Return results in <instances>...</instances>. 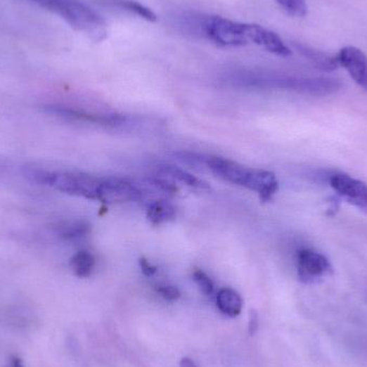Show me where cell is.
<instances>
[{"instance_id":"obj_24","label":"cell","mask_w":367,"mask_h":367,"mask_svg":"<svg viewBox=\"0 0 367 367\" xmlns=\"http://www.w3.org/2000/svg\"><path fill=\"white\" fill-rule=\"evenodd\" d=\"M8 367H25V365L23 364V361L20 360L18 356H12L11 358H10Z\"/></svg>"},{"instance_id":"obj_15","label":"cell","mask_w":367,"mask_h":367,"mask_svg":"<svg viewBox=\"0 0 367 367\" xmlns=\"http://www.w3.org/2000/svg\"><path fill=\"white\" fill-rule=\"evenodd\" d=\"M55 232L59 238L66 240H79L91 232V224L84 220L59 222L55 227Z\"/></svg>"},{"instance_id":"obj_5","label":"cell","mask_w":367,"mask_h":367,"mask_svg":"<svg viewBox=\"0 0 367 367\" xmlns=\"http://www.w3.org/2000/svg\"><path fill=\"white\" fill-rule=\"evenodd\" d=\"M202 37L219 48L250 46L248 23H240L219 15H205L195 20Z\"/></svg>"},{"instance_id":"obj_1","label":"cell","mask_w":367,"mask_h":367,"mask_svg":"<svg viewBox=\"0 0 367 367\" xmlns=\"http://www.w3.org/2000/svg\"><path fill=\"white\" fill-rule=\"evenodd\" d=\"M231 81L236 86L279 89L313 96L331 95L342 87V83L332 77H297L256 71H240L231 75Z\"/></svg>"},{"instance_id":"obj_3","label":"cell","mask_w":367,"mask_h":367,"mask_svg":"<svg viewBox=\"0 0 367 367\" xmlns=\"http://www.w3.org/2000/svg\"><path fill=\"white\" fill-rule=\"evenodd\" d=\"M24 176L32 183L52 187L60 193L97 201L98 187L101 177L71 171H53L37 166L23 168Z\"/></svg>"},{"instance_id":"obj_22","label":"cell","mask_w":367,"mask_h":367,"mask_svg":"<svg viewBox=\"0 0 367 367\" xmlns=\"http://www.w3.org/2000/svg\"><path fill=\"white\" fill-rule=\"evenodd\" d=\"M139 265H140V269L143 274L146 275V276H154L157 271H158V268L153 265L152 263L146 258H141L140 260H139Z\"/></svg>"},{"instance_id":"obj_7","label":"cell","mask_w":367,"mask_h":367,"mask_svg":"<svg viewBox=\"0 0 367 367\" xmlns=\"http://www.w3.org/2000/svg\"><path fill=\"white\" fill-rule=\"evenodd\" d=\"M329 183L338 199L367 215V185L364 181L345 173H335L330 176Z\"/></svg>"},{"instance_id":"obj_13","label":"cell","mask_w":367,"mask_h":367,"mask_svg":"<svg viewBox=\"0 0 367 367\" xmlns=\"http://www.w3.org/2000/svg\"><path fill=\"white\" fill-rule=\"evenodd\" d=\"M175 216H176L175 207L167 200H154L148 203L146 217H148V221L154 226H160V224L172 221L175 219Z\"/></svg>"},{"instance_id":"obj_23","label":"cell","mask_w":367,"mask_h":367,"mask_svg":"<svg viewBox=\"0 0 367 367\" xmlns=\"http://www.w3.org/2000/svg\"><path fill=\"white\" fill-rule=\"evenodd\" d=\"M258 315H257L256 311H250V335H254L256 333L257 329H258Z\"/></svg>"},{"instance_id":"obj_21","label":"cell","mask_w":367,"mask_h":367,"mask_svg":"<svg viewBox=\"0 0 367 367\" xmlns=\"http://www.w3.org/2000/svg\"><path fill=\"white\" fill-rule=\"evenodd\" d=\"M156 291L166 301L175 302L181 297V291L175 285H159L156 287Z\"/></svg>"},{"instance_id":"obj_26","label":"cell","mask_w":367,"mask_h":367,"mask_svg":"<svg viewBox=\"0 0 367 367\" xmlns=\"http://www.w3.org/2000/svg\"><path fill=\"white\" fill-rule=\"evenodd\" d=\"M34 1H41V0H34Z\"/></svg>"},{"instance_id":"obj_8","label":"cell","mask_w":367,"mask_h":367,"mask_svg":"<svg viewBox=\"0 0 367 367\" xmlns=\"http://www.w3.org/2000/svg\"><path fill=\"white\" fill-rule=\"evenodd\" d=\"M297 270L300 281L304 283H318L333 273L329 259L309 248H302L297 252Z\"/></svg>"},{"instance_id":"obj_9","label":"cell","mask_w":367,"mask_h":367,"mask_svg":"<svg viewBox=\"0 0 367 367\" xmlns=\"http://www.w3.org/2000/svg\"><path fill=\"white\" fill-rule=\"evenodd\" d=\"M337 57L338 65L342 67L356 84L367 93V56L356 46L340 49Z\"/></svg>"},{"instance_id":"obj_18","label":"cell","mask_w":367,"mask_h":367,"mask_svg":"<svg viewBox=\"0 0 367 367\" xmlns=\"http://www.w3.org/2000/svg\"><path fill=\"white\" fill-rule=\"evenodd\" d=\"M285 13L292 18H305L309 13L306 0H273Z\"/></svg>"},{"instance_id":"obj_6","label":"cell","mask_w":367,"mask_h":367,"mask_svg":"<svg viewBox=\"0 0 367 367\" xmlns=\"http://www.w3.org/2000/svg\"><path fill=\"white\" fill-rule=\"evenodd\" d=\"M146 195L139 181L136 183L120 177H101L97 201L105 204L129 203L143 201Z\"/></svg>"},{"instance_id":"obj_12","label":"cell","mask_w":367,"mask_h":367,"mask_svg":"<svg viewBox=\"0 0 367 367\" xmlns=\"http://www.w3.org/2000/svg\"><path fill=\"white\" fill-rule=\"evenodd\" d=\"M295 46L302 56L311 61V64L320 70L331 72V71L336 70L340 67L336 55L334 56V55L328 54V53L322 52L317 49L305 46V44H295Z\"/></svg>"},{"instance_id":"obj_11","label":"cell","mask_w":367,"mask_h":367,"mask_svg":"<svg viewBox=\"0 0 367 367\" xmlns=\"http://www.w3.org/2000/svg\"><path fill=\"white\" fill-rule=\"evenodd\" d=\"M157 174H160L165 179H170L174 183H181L189 188L197 189V191H211V186L207 181L200 179L191 173L187 172L184 169L172 165H159L156 167Z\"/></svg>"},{"instance_id":"obj_10","label":"cell","mask_w":367,"mask_h":367,"mask_svg":"<svg viewBox=\"0 0 367 367\" xmlns=\"http://www.w3.org/2000/svg\"><path fill=\"white\" fill-rule=\"evenodd\" d=\"M248 40L250 44L260 46L277 56L289 57L292 55V50L276 32L258 24H248Z\"/></svg>"},{"instance_id":"obj_4","label":"cell","mask_w":367,"mask_h":367,"mask_svg":"<svg viewBox=\"0 0 367 367\" xmlns=\"http://www.w3.org/2000/svg\"><path fill=\"white\" fill-rule=\"evenodd\" d=\"M40 4L91 40L101 42L108 38L109 30L105 18L79 0H41Z\"/></svg>"},{"instance_id":"obj_19","label":"cell","mask_w":367,"mask_h":367,"mask_svg":"<svg viewBox=\"0 0 367 367\" xmlns=\"http://www.w3.org/2000/svg\"><path fill=\"white\" fill-rule=\"evenodd\" d=\"M173 156L179 162L188 165V166L193 167V168L207 167V157L200 156V155L193 154V153L175 152L173 153Z\"/></svg>"},{"instance_id":"obj_2","label":"cell","mask_w":367,"mask_h":367,"mask_svg":"<svg viewBox=\"0 0 367 367\" xmlns=\"http://www.w3.org/2000/svg\"><path fill=\"white\" fill-rule=\"evenodd\" d=\"M207 167L224 181L258 193L262 202L271 201L278 191V181L270 171L248 168L219 156H207Z\"/></svg>"},{"instance_id":"obj_17","label":"cell","mask_w":367,"mask_h":367,"mask_svg":"<svg viewBox=\"0 0 367 367\" xmlns=\"http://www.w3.org/2000/svg\"><path fill=\"white\" fill-rule=\"evenodd\" d=\"M116 6L120 9L126 10L129 13L134 14L138 18H143V20H148V22H156L157 15L152 9L142 5V4L136 1V0H116L114 1Z\"/></svg>"},{"instance_id":"obj_16","label":"cell","mask_w":367,"mask_h":367,"mask_svg":"<svg viewBox=\"0 0 367 367\" xmlns=\"http://www.w3.org/2000/svg\"><path fill=\"white\" fill-rule=\"evenodd\" d=\"M96 259L89 250H81L70 259V268L75 276L86 278L93 274Z\"/></svg>"},{"instance_id":"obj_14","label":"cell","mask_w":367,"mask_h":367,"mask_svg":"<svg viewBox=\"0 0 367 367\" xmlns=\"http://www.w3.org/2000/svg\"><path fill=\"white\" fill-rule=\"evenodd\" d=\"M216 304L218 309L229 317H238L243 309L242 297L231 288L220 289L216 297Z\"/></svg>"},{"instance_id":"obj_25","label":"cell","mask_w":367,"mask_h":367,"mask_svg":"<svg viewBox=\"0 0 367 367\" xmlns=\"http://www.w3.org/2000/svg\"><path fill=\"white\" fill-rule=\"evenodd\" d=\"M179 366H181V367H198L197 365L195 364V362H193V361L189 358L181 359V363H179Z\"/></svg>"},{"instance_id":"obj_20","label":"cell","mask_w":367,"mask_h":367,"mask_svg":"<svg viewBox=\"0 0 367 367\" xmlns=\"http://www.w3.org/2000/svg\"><path fill=\"white\" fill-rule=\"evenodd\" d=\"M193 281L197 283L200 290L203 295H211L214 291V283L207 273L199 269H195L193 273Z\"/></svg>"}]
</instances>
